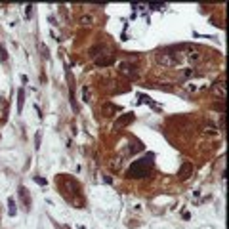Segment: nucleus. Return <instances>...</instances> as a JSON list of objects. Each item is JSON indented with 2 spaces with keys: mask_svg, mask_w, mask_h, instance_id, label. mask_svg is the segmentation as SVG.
<instances>
[{
  "mask_svg": "<svg viewBox=\"0 0 229 229\" xmlns=\"http://www.w3.org/2000/svg\"><path fill=\"white\" fill-rule=\"evenodd\" d=\"M151 164H153V155L149 153L145 159H141V160L132 164V168L128 170V178H145V176H149Z\"/></svg>",
  "mask_w": 229,
  "mask_h": 229,
  "instance_id": "f257e3e1",
  "label": "nucleus"
},
{
  "mask_svg": "<svg viewBox=\"0 0 229 229\" xmlns=\"http://www.w3.org/2000/svg\"><path fill=\"white\" fill-rule=\"evenodd\" d=\"M157 61H159L160 65H164V67H178L176 57H174L168 50H166V52H159V53H157Z\"/></svg>",
  "mask_w": 229,
  "mask_h": 229,
  "instance_id": "f03ea898",
  "label": "nucleus"
},
{
  "mask_svg": "<svg viewBox=\"0 0 229 229\" xmlns=\"http://www.w3.org/2000/svg\"><path fill=\"white\" fill-rule=\"evenodd\" d=\"M118 71H121L124 76H128V78H134V76L138 74V69H136V65L132 63H128V61H122L121 65H118Z\"/></svg>",
  "mask_w": 229,
  "mask_h": 229,
  "instance_id": "7ed1b4c3",
  "label": "nucleus"
},
{
  "mask_svg": "<svg viewBox=\"0 0 229 229\" xmlns=\"http://www.w3.org/2000/svg\"><path fill=\"white\" fill-rule=\"evenodd\" d=\"M183 88H185V92H189V94H195V92H199V90H202V88H204V84H195V82H185V84H183Z\"/></svg>",
  "mask_w": 229,
  "mask_h": 229,
  "instance_id": "20e7f679",
  "label": "nucleus"
},
{
  "mask_svg": "<svg viewBox=\"0 0 229 229\" xmlns=\"http://www.w3.org/2000/svg\"><path fill=\"white\" fill-rule=\"evenodd\" d=\"M214 90H216V94H218V95H220V100L223 101V100H225V82H223V80H220L218 84H214Z\"/></svg>",
  "mask_w": 229,
  "mask_h": 229,
  "instance_id": "39448f33",
  "label": "nucleus"
},
{
  "mask_svg": "<svg viewBox=\"0 0 229 229\" xmlns=\"http://www.w3.org/2000/svg\"><path fill=\"white\" fill-rule=\"evenodd\" d=\"M113 63V56H105V57H97L95 59V65L97 67H107V65Z\"/></svg>",
  "mask_w": 229,
  "mask_h": 229,
  "instance_id": "423d86ee",
  "label": "nucleus"
},
{
  "mask_svg": "<svg viewBox=\"0 0 229 229\" xmlns=\"http://www.w3.org/2000/svg\"><path fill=\"white\" fill-rule=\"evenodd\" d=\"M191 170H193V166L189 164V162H185V164L180 168V178H189L191 176Z\"/></svg>",
  "mask_w": 229,
  "mask_h": 229,
  "instance_id": "0eeeda50",
  "label": "nucleus"
},
{
  "mask_svg": "<svg viewBox=\"0 0 229 229\" xmlns=\"http://www.w3.org/2000/svg\"><path fill=\"white\" fill-rule=\"evenodd\" d=\"M202 132H204V134H208V136H212V134L216 136V134H218V128L212 126V124H206V126L202 128Z\"/></svg>",
  "mask_w": 229,
  "mask_h": 229,
  "instance_id": "6e6552de",
  "label": "nucleus"
},
{
  "mask_svg": "<svg viewBox=\"0 0 229 229\" xmlns=\"http://www.w3.org/2000/svg\"><path fill=\"white\" fill-rule=\"evenodd\" d=\"M17 97H19V100H17V111L21 113V109H23V97H25L23 90H19V92H17Z\"/></svg>",
  "mask_w": 229,
  "mask_h": 229,
  "instance_id": "1a4fd4ad",
  "label": "nucleus"
},
{
  "mask_svg": "<svg viewBox=\"0 0 229 229\" xmlns=\"http://www.w3.org/2000/svg\"><path fill=\"white\" fill-rule=\"evenodd\" d=\"M94 23V17L92 15H82L80 17V25H92Z\"/></svg>",
  "mask_w": 229,
  "mask_h": 229,
  "instance_id": "9d476101",
  "label": "nucleus"
},
{
  "mask_svg": "<svg viewBox=\"0 0 229 229\" xmlns=\"http://www.w3.org/2000/svg\"><path fill=\"white\" fill-rule=\"evenodd\" d=\"M193 74H197V71H195V69H185V71L181 73V78H191Z\"/></svg>",
  "mask_w": 229,
  "mask_h": 229,
  "instance_id": "9b49d317",
  "label": "nucleus"
},
{
  "mask_svg": "<svg viewBox=\"0 0 229 229\" xmlns=\"http://www.w3.org/2000/svg\"><path fill=\"white\" fill-rule=\"evenodd\" d=\"M82 100L90 101V88H88V86H82Z\"/></svg>",
  "mask_w": 229,
  "mask_h": 229,
  "instance_id": "f8f14e48",
  "label": "nucleus"
},
{
  "mask_svg": "<svg viewBox=\"0 0 229 229\" xmlns=\"http://www.w3.org/2000/svg\"><path fill=\"white\" fill-rule=\"evenodd\" d=\"M130 121H132V115H128V117H124V118H118V121H117V126H121V124H128Z\"/></svg>",
  "mask_w": 229,
  "mask_h": 229,
  "instance_id": "ddd939ff",
  "label": "nucleus"
},
{
  "mask_svg": "<svg viewBox=\"0 0 229 229\" xmlns=\"http://www.w3.org/2000/svg\"><path fill=\"white\" fill-rule=\"evenodd\" d=\"M149 8H151V10H164L166 4H149Z\"/></svg>",
  "mask_w": 229,
  "mask_h": 229,
  "instance_id": "4468645a",
  "label": "nucleus"
},
{
  "mask_svg": "<svg viewBox=\"0 0 229 229\" xmlns=\"http://www.w3.org/2000/svg\"><path fill=\"white\" fill-rule=\"evenodd\" d=\"M8 204H10V216H14V214H15V208H14V199H10V201H8Z\"/></svg>",
  "mask_w": 229,
  "mask_h": 229,
  "instance_id": "2eb2a0df",
  "label": "nucleus"
},
{
  "mask_svg": "<svg viewBox=\"0 0 229 229\" xmlns=\"http://www.w3.org/2000/svg\"><path fill=\"white\" fill-rule=\"evenodd\" d=\"M40 136H42L40 132H36V136H35V147H36V149L40 147Z\"/></svg>",
  "mask_w": 229,
  "mask_h": 229,
  "instance_id": "dca6fc26",
  "label": "nucleus"
},
{
  "mask_svg": "<svg viewBox=\"0 0 229 229\" xmlns=\"http://www.w3.org/2000/svg\"><path fill=\"white\" fill-rule=\"evenodd\" d=\"M0 53H2V56H0V57H2V61H6V59H8V56H6V50H4V48H0Z\"/></svg>",
  "mask_w": 229,
  "mask_h": 229,
  "instance_id": "f3484780",
  "label": "nucleus"
},
{
  "mask_svg": "<svg viewBox=\"0 0 229 229\" xmlns=\"http://www.w3.org/2000/svg\"><path fill=\"white\" fill-rule=\"evenodd\" d=\"M35 181L40 183V185H44V183H46V180H42V178H35Z\"/></svg>",
  "mask_w": 229,
  "mask_h": 229,
  "instance_id": "a211bd4d",
  "label": "nucleus"
},
{
  "mask_svg": "<svg viewBox=\"0 0 229 229\" xmlns=\"http://www.w3.org/2000/svg\"><path fill=\"white\" fill-rule=\"evenodd\" d=\"M31 14H32V6H27V15L31 17Z\"/></svg>",
  "mask_w": 229,
  "mask_h": 229,
  "instance_id": "6ab92c4d",
  "label": "nucleus"
}]
</instances>
